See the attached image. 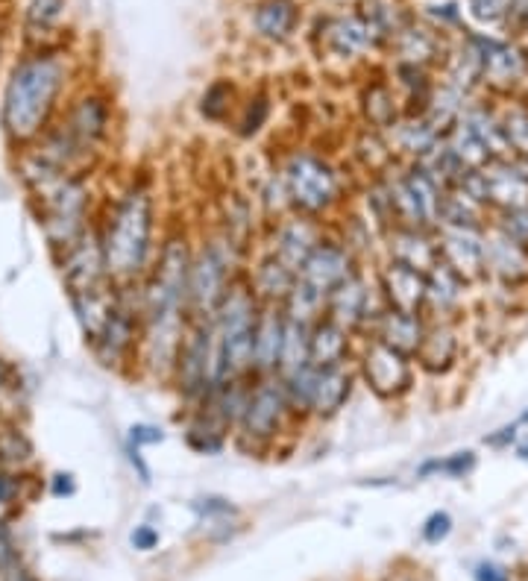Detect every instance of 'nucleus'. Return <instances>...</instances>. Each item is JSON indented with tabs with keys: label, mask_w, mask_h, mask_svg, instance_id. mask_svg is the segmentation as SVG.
I'll return each instance as SVG.
<instances>
[{
	"label": "nucleus",
	"mask_w": 528,
	"mask_h": 581,
	"mask_svg": "<svg viewBox=\"0 0 528 581\" xmlns=\"http://www.w3.org/2000/svg\"><path fill=\"white\" fill-rule=\"evenodd\" d=\"M97 226L112 282L118 285L141 282L153 268L162 244L153 185L147 179H132L130 185H124L115 194V200H109L103 221H97Z\"/></svg>",
	"instance_id": "obj_1"
},
{
	"label": "nucleus",
	"mask_w": 528,
	"mask_h": 581,
	"mask_svg": "<svg viewBox=\"0 0 528 581\" xmlns=\"http://www.w3.org/2000/svg\"><path fill=\"white\" fill-rule=\"evenodd\" d=\"M65 83L68 65L53 50L30 53L12 68L0 103V127L9 144L24 150L56 124Z\"/></svg>",
	"instance_id": "obj_2"
},
{
	"label": "nucleus",
	"mask_w": 528,
	"mask_h": 581,
	"mask_svg": "<svg viewBox=\"0 0 528 581\" xmlns=\"http://www.w3.org/2000/svg\"><path fill=\"white\" fill-rule=\"evenodd\" d=\"M276 165L288 185L294 212L329 224L350 206L352 179L329 153L291 147L276 159Z\"/></svg>",
	"instance_id": "obj_3"
},
{
	"label": "nucleus",
	"mask_w": 528,
	"mask_h": 581,
	"mask_svg": "<svg viewBox=\"0 0 528 581\" xmlns=\"http://www.w3.org/2000/svg\"><path fill=\"white\" fill-rule=\"evenodd\" d=\"M250 265V253L241 250L223 229L212 226L197 235L194 265L188 279V317L191 320H215L220 303L232 291V285L244 276Z\"/></svg>",
	"instance_id": "obj_4"
},
{
	"label": "nucleus",
	"mask_w": 528,
	"mask_h": 581,
	"mask_svg": "<svg viewBox=\"0 0 528 581\" xmlns=\"http://www.w3.org/2000/svg\"><path fill=\"white\" fill-rule=\"evenodd\" d=\"M300 417L288 403L285 385L279 376H256L247 408L238 420V429L232 435V447L244 455H270L279 452L285 441L300 432Z\"/></svg>",
	"instance_id": "obj_5"
},
{
	"label": "nucleus",
	"mask_w": 528,
	"mask_h": 581,
	"mask_svg": "<svg viewBox=\"0 0 528 581\" xmlns=\"http://www.w3.org/2000/svg\"><path fill=\"white\" fill-rule=\"evenodd\" d=\"M259 314H262V303L247 285V279L241 276L212 320L223 382L238 376H253V341H256Z\"/></svg>",
	"instance_id": "obj_6"
},
{
	"label": "nucleus",
	"mask_w": 528,
	"mask_h": 581,
	"mask_svg": "<svg viewBox=\"0 0 528 581\" xmlns=\"http://www.w3.org/2000/svg\"><path fill=\"white\" fill-rule=\"evenodd\" d=\"M218 385H223V376H220L215 326L212 320H191L179 358H176L171 388L176 391L182 408H194Z\"/></svg>",
	"instance_id": "obj_7"
},
{
	"label": "nucleus",
	"mask_w": 528,
	"mask_h": 581,
	"mask_svg": "<svg viewBox=\"0 0 528 581\" xmlns=\"http://www.w3.org/2000/svg\"><path fill=\"white\" fill-rule=\"evenodd\" d=\"M355 370L358 382L382 403H402L405 397H411L420 373L414 358L396 353L376 338H364L358 344Z\"/></svg>",
	"instance_id": "obj_8"
},
{
	"label": "nucleus",
	"mask_w": 528,
	"mask_h": 581,
	"mask_svg": "<svg viewBox=\"0 0 528 581\" xmlns=\"http://www.w3.org/2000/svg\"><path fill=\"white\" fill-rule=\"evenodd\" d=\"M385 309H388V303H385L370 268H361L347 282H341L326 300V317L335 320L338 326H344L358 341L373 335Z\"/></svg>",
	"instance_id": "obj_9"
},
{
	"label": "nucleus",
	"mask_w": 528,
	"mask_h": 581,
	"mask_svg": "<svg viewBox=\"0 0 528 581\" xmlns=\"http://www.w3.org/2000/svg\"><path fill=\"white\" fill-rule=\"evenodd\" d=\"M329 238V224L326 221H317V218H308V215H288L276 224L264 226L262 241H259V250L273 253L279 262H285L291 270H303L308 262V256Z\"/></svg>",
	"instance_id": "obj_10"
},
{
	"label": "nucleus",
	"mask_w": 528,
	"mask_h": 581,
	"mask_svg": "<svg viewBox=\"0 0 528 581\" xmlns=\"http://www.w3.org/2000/svg\"><path fill=\"white\" fill-rule=\"evenodd\" d=\"M56 265H59L68 297L109 285L112 276H109V268H106V250H103L100 226L94 224L74 244L59 250L56 253Z\"/></svg>",
	"instance_id": "obj_11"
},
{
	"label": "nucleus",
	"mask_w": 528,
	"mask_h": 581,
	"mask_svg": "<svg viewBox=\"0 0 528 581\" xmlns=\"http://www.w3.org/2000/svg\"><path fill=\"white\" fill-rule=\"evenodd\" d=\"M467 185L482 197L490 215L528 206V177L517 159H496L484 165L482 171L467 177Z\"/></svg>",
	"instance_id": "obj_12"
},
{
	"label": "nucleus",
	"mask_w": 528,
	"mask_h": 581,
	"mask_svg": "<svg viewBox=\"0 0 528 581\" xmlns=\"http://www.w3.org/2000/svg\"><path fill=\"white\" fill-rule=\"evenodd\" d=\"M355 385H358L355 361L352 364H341V367H323V370L314 367L308 420L311 423H329V420H335L350 405L352 394H355Z\"/></svg>",
	"instance_id": "obj_13"
},
{
	"label": "nucleus",
	"mask_w": 528,
	"mask_h": 581,
	"mask_svg": "<svg viewBox=\"0 0 528 581\" xmlns=\"http://www.w3.org/2000/svg\"><path fill=\"white\" fill-rule=\"evenodd\" d=\"M484 232L487 229H452V226L435 229L440 262L470 285L484 282Z\"/></svg>",
	"instance_id": "obj_14"
},
{
	"label": "nucleus",
	"mask_w": 528,
	"mask_h": 581,
	"mask_svg": "<svg viewBox=\"0 0 528 581\" xmlns=\"http://www.w3.org/2000/svg\"><path fill=\"white\" fill-rule=\"evenodd\" d=\"M364 268L355 256H352L350 250L338 241V238H332V232H329V238L308 256V262L300 270V279L308 282L311 288H317L326 300H329V294L341 285V282H347L350 276H355L358 270Z\"/></svg>",
	"instance_id": "obj_15"
},
{
	"label": "nucleus",
	"mask_w": 528,
	"mask_h": 581,
	"mask_svg": "<svg viewBox=\"0 0 528 581\" xmlns=\"http://www.w3.org/2000/svg\"><path fill=\"white\" fill-rule=\"evenodd\" d=\"M470 282H464L452 268L438 262L426 273V306L423 314L429 323H461L467 312Z\"/></svg>",
	"instance_id": "obj_16"
},
{
	"label": "nucleus",
	"mask_w": 528,
	"mask_h": 581,
	"mask_svg": "<svg viewBox=\"0 0 528 581\" xmlns=\"http://www.w3.org/2000/svg\"><path fill=\"white\" fill-rule=\"evenodd\" d=\"M373 276H376V285H379L388 309L423 314V306H426V273L423 270L382 259L373 265Z\"/></svg>",
	"instance_id": "obj_17"
},
{
	"label": "nucleus",
	"mask_w": 528,
	"mask_h": 581,
	"mask_svg": "<svg viewBox=\"0 0 528 581\" xmlns=\"http://www.w3.org/2000/svg\"><path fill=\"white\" fill-rule=\"evenodd\" d=\"M320 45H323L326 56L350 62V59L364 56L370 47L382 45V36L370 27V21L364 15H341V18L323 21Z\"/></svg>",
	"instance_id": "obj_18"
},
{
	"label": "nucleus",
	"mask_w": 528,
	"mask_h": 581,
	"mask_svg": "<svg viewBox=\"0 0 528 581\" xmlns=\"http://www.w3.org/2000/svg\"><path fill=\"white\" fill-rule=\"evenodd\" d=\"M484 279L505 291H517L528 282V253L493 226L484 232Z\"/></svg>",
	"instance_id": "obj_19"
},
{
	"label": "nucleus",
	"mask_w": 528,
	"mask_h": 581,
	"mask_svg": "<svg viewBox=\"0 0 528 581\" xmlns=\"http://www.w3.org/2000/svg\"><path fill=\"white\" fill-rule=\"evenodd\" d=\"M464 356V338L458 323H429V332L414 356V364L423 376L443 379L449 376Z\"/></svg>",
	"instance_id": "obj_20"
},
{
	"label": "nucleus",
	"mask_w": 528,
	"mask_h": 581,
	"mask_svg": "<svg viewBox=\"0 0 528 581\" xmlns=\"http://www.w3.org/2000/svg\"><path fill=\"white\" fill-rule=\"evenodd\" d=\"M382 259H391L399 265L429 273L440 262L438 235H435V229L394 226L382 238Z\"/></svg>",
	"instance_id": "obj_21"
},
{
	"label": "nucleus",
	"mask_w": 528,
	"mask_h": 581,
	"mask_svg": "<svg viewBox=\"0 0 528 581\" xmlns=\"http://www.w3.org/2000/svg\"><path fill=\"white\" fill-rule=\"evenodd\" d=\"M297 276H300L297 270H291L267 250H256L250 256V265L244 270V279L262 306H285L288 294L297 285Z\"/></svg>",
	"instance_id": "obj_22"
},
{
	"label": "nucleus",
	"mask_w": 528,
	"mask_h": 581,
	"mask_svg": "<svg viewBox=\"0 0 528 581\" xmlns=\"http://www.w3.org/2000/svg\"><path fill=\"white\" fill-rule=\"evenodd\" d=\"M350 159L352 168L358 174H364L367 179H382L391 177L396 168L402 165L399 156L394 153V144L388 133H379V130H370V127H355V133L350 135Z\"/></svg>",
	"instance_id": "obj_23"
},
{
	"label": "nucleus",
	"mask_w": 528,
	"mask_h": 581,
	"mask_svg": "<svg viewBox=\"0 0 528 581\" xmlns=\"http://www.w3.org/2000/svg\"><path fill=\"white\" fill-rule=\"evenodd\" d=\"M235 426L209 400L185 408V444L200 455H218L232 444Z\"/></svg>",
	"instance_id": "obj_24"
},
{
	"label": "nucleus",
	"mask_w": 528,
	"mask_h": 581,
	"mask_svg": "<svg viewBox=\"0 0 528 581\" xmlns=\"http://www.w3.org/2000/svg\"><path fill=\"white\" fill-rule=\"evenodd\" d=\"M358 115H361L364 127L379 130V133H391L405 115V103H402L394 83L370 80L358 91Z\"/></svg>",
	"instance_id": "obj_25"
},
{
	"label": "nucleus",
	"mask_w": 528,
	"mask_h": 581,
	"mask_svg": "<svg viewBox=\"0 0 528 581\" xmlns=\"http://www.w3.org/2000/svg\"><path fill=\"white\" fill-rule=\"evenodd\" d=\"M288 314L282 306H262L253 341V376H276L285 344Z\"/></svg>",
	"instance_id": "obj_26"
},
{
	"label": "nucleus",
	"mask_w": 528,
	"mask_h": 581,
	"mask_svg": "<svg viewBox=\"0 0 528 581\" xmlns=\"http://www.w3.org/2000/svg\"><path fill=\"white\" fill-rule=\"evenodd\" d=\"M426 332H429L426 314L385 309V314L379 317V323H376L370 338L382 341L385 347H391V350L402 353V356L414 358L417 350H420V344H423V338H426Z\"/></svg>",
	"instance_id": "obj_27"
},
{
	"label": "nucleus",
	"mask_w": 528,
	"mask_h": 581,
	"mask_svg": "<svg viewBox=\"0 0 528 581\" xmlns=\"http://www.w3.org/2000/svg\"><path fill=\"white\" fill-rule=\"evenodd\" d=\"M358 338L347 332L344 326H338L329 317H320L311 326V367L323 370V367H341V364H352L355 353H358Z\"/></svg>",
	"instance_id": "obj_28"
},
{
	"label": "nucleus",
	"mask_w": 528,
	"mask_h": 581,
	"mask_svg": "<svg viewBox=\"0 0 528 581\" xmlns=\"http://www.w3.org/2000/svg\"><path fill=\"white\" fill-rule=\"evenodd\" d=\"M329 232L364 268H367V262H376V256L382 253V235L358 212V206H347L335 221H329Z\"/></svg>",
	"instance_id": "obj_29"
},
{
	"label": "nucleus",
	"mask_w": 528,
	"mask_h": 581,
	"mask_svg": "<svg viewBox=\"0 0 528 581\" xmlns=\"http://www.w3.org/2000/svg\"><path fill=\"white\" fill-rule=\"evenodd\" d=\"M473 42L482 53L484 65V86H493L499 91H508L526 71V62L520 56L517 47L499 39H484V36H473Z\"/></svg>",
	"instance_id": "obj_30"
},
{
	"label": "nucleus",
	"mask_w": 528,
	"mask_h": 581,
	"mask_svg": "<svg viewBox=\"0 0 528 581\" xmlns=\"http://www.w3.org/2000/svg\"><path fill=\"white\" fill-rule=\"evenodd\" d=\"M487 218H493L490 209L484 206L482 197L473 194L464 182L455 185V188H443L438 229L440 226H452V229H487L490 226Z\"/></svg>",
	"instance_id": "obj_31"
},
{
	"label": "nucleus",
	"mask_w": 528,
	"mask_h": 581,
	"mask_svg": "<svg viewBox=\"0 0 528 581\" xmlns=\"http://www.w3.org/2000/svg\"><path fill=\"white\" fill-rule=\"evenodd\" d=\"M388 138L394 144V153L399 156V162L405 165V162L426 159L438 147L443 135L435 133V127L423 115H402V121L388 133Z\"/></svg>",
	"instance_id": "obj_32"
},
{
	"label": "nucleus",
	"mask_w": 528,
	"mask_h": 581,
	"mask_svg": "<svg viewBox=\"0 0 528 581\" xmlns=\"http://www.w3.org/2000/svg\"><path fill=\"white\" fill-rule=\"evenodd\" d=\"M391 45L396 50V62H405V65H417V68H432L443 62V42L435 30H426V27H417V24H405Z\"/></svg>",
	"instance_id": "obj_33"
},
{
	"label": "nucleus",
	"mask_w": 528,
	"mask_h": 581,
	"mask_svg": "<svg viewBox=\"0 0 528 581\" xmlns=\"http://www.w3.org/2000/svg\"><path fill=\"white\" fill-rule=\"evenodd\" d=\"M253 27L262 39L273 45L288 42L300 27L297 0H259V6L253 9Z\"/></svg>",
	"instance_id": "obj_34"
},
{
	"label": "nucleus",
	"mask_w": 528,
	"mask_h": 581,
	"mask_svg": "<svg viewBox=\"0 0 528 581\" xmlns=\"http://www.w3.org/2000/svg\"><path fill=\"white\" fill-rule=\"evenodd\" d=\"M443 83L452 86V89L464 91L467 97L479 89V86H484L482 53H479V47H476L473 39H467V45L461 47V50H455L446 59V80Z\"/></svg>",
	"instance_id": "obj_35"
},
{
	"label": "nucleus",
	"mask_w": 528,
	"mask_h": 581,
	"mask_svg": "<svg viewBox=\"0 0 528 581\" xmlns=\"http://www.w3.org/2000/svg\"><path fill=\"white\" fill-rule=\"evenodd\" d=\"M467 109H470V97H467L464 91L440 83V86H435V91H432V100H429L423 118L435 127V133L446 135L455 124H461V118H464Z\"/></svg>",
	"instance_id": "obj_36"
},
{
	"label": "nucleus",
	"mask_w": 528,
	"mask_h": 581,
	"mask_svg": "<svg viewBox=\"0 0 528 581\" xmlns=\"http://www.w3.org/2000/svg\"><path fill=\"white\" fill-rule=\"evenodd\" d=\"M36 461V447L30 435L15 420H0V470L24 476L27 467Z\"/></svg>",
	"instance_id": "obj_37"
},
{
	"label": "nucleus",
	"mask_w": 528,
	"mask_h": 581,
	"mask_svg": "<svg viewBox=\"0 0 528 581\" xmlns=\"http://www.w3.org/2000/svg\"><path fill=\"white\" fill-rule=\"evenodd\" d=\"M270 115H273V103H270V94L256 91L250 94L247 100L238 103L235 109V118H232V133L238 135L241 141H253L264 133V127L270 124Z\"/></svg>",
	"instance_id": "obj_38"
},
{
	"label": "nucleus",
	"mask_w": 528,
	"mask_h": 581,
	"mask_svg": "<svg viewBox=\"0 0 528 581\" xmlns=\"http://www.w3.org/2000/svg\"><path fill=\"white\" fill-rule=\"evenodd\" d=\"M311 367V326L288 320L285 329V344H282V358H279V373L276 376H294L300 370Z\"/></svg>",
	"instance_id": "obj_39"
},
{
	"label": "nucleus",
	"mask_w": 528,
	"mask_h": 581,
	"mask_svg": "<svg viewBox=\"0 0 528 581\" xmlns=\"http://www.w3.org/2000/svg\"><path fill=\"white\" fill-rule=\"evenodd\" d=\"M238 103H241L238 89L229 80H215L200 94V115L209 124H232Z\"/></svg>",
	"instance_id": "obj_40"
},
{
	"label": "nucleus",
	"mask_w": 528,
	"mask_h": 581,
	"mask_svg": "<svg viewBox=\"0 0 528 581\" xmlns=\"http://www.w3.org/2000/svg\"><path fill=\"white\" fill-rule=\"evenodd\" d=\"M443 141H446V147L458 156V162H461L467 171H482L484 165L493 162L490 153H487V147L479 141V135L473 133L464 121L455 124L449 133L443 135Z\"/></svg>",
	"instance_id": "obj_41"
},
{
	"label": "nucleus",
	"mask_w": 528,
	"mask_h": 581,
	"mask_svg": "<svg viewBox=\"0 0 528 581\" xmlns=\"http://www.w3.org/2000/svg\"><path fill=\"white\" fill-rule=\"evenodd\" d=\"M282 309L288 314V320H297V323L314 326L320 317H326V297H323L317 288H311L308 282H303V279L297 276V285H294V291L288 294V300H285Z\"/></svg>",
	"instance_id": "obj_42"
},
{
	"label": "nucleus",
	"mask_w": 528,
	"mask_h": 581,
	"mask_svg": "<svg viewBox=\"0 0 528 581\" xmlns=\"http://www.w3.org/2000/svg\"><path fill=\"white\" fill-rule=\"evenodd\" d=\"M499 121H502V133L508 141V150L517 162L528 159V106L520 103H508L505 109H499Z\"/></svg>",
	"instance_id": "obj_43"
},
{
	"label": "nucleus",
	"mask_w": 528,
	"mask_h": 581,
	"mask_svg": "<svg viewBox=\"0 0 528 581\" xmlns=\"http://www.w3.org/2000/svg\"><path fill=\"white\" fill-rule=\"evenodd\" d=\"M473 470H476V452L461 449V452H452V455H443V458H429L426 464H420L417 476L429 479V476L440 473V476H449V479H467Z\"/></svg>",
	"instance_id": "obj_44"
},
{
	"label": "nucleus",
	"mask_w": 528,
	"mask_h": 581,
	"mask_svg": "<svg viewBox=\"0 0 528 581\" xmlns=\"http://www.w3.org/2000/svg\"><path fill=\"white\" fill-rule=\"evenodd\" d=\"M490 226L505 235L508 241H514L517 247H523L528 253V206L526 209H514V212H499L490 218Z\"/></svg>",
	"instance_id": "obj_45"
},
{
	"label": "nucleus",
	"mask_w": 528,
	"mask_h": 581,
	"mask_svg": "<svg viewBox=\"0 0 528 581\" xmlns=\"http://www.w3.org/2000/svg\"><path fill=\"white\" fill-rule=\"evenodd\" d=\"M62 9H65V0H30L27 3V24L33 30L47 33L59 21Z\"/></svg>",
	"instance_id": "obj_46"
},
{
	"label": "nucleus",
	"mask_w": 528,
	"mask_h": 581,
	"mask_svg": "<svg viewBox=\"0 0 528 581\" xmlns=\"http://www.w3.org/2000/svg\"><path fill=\"white\" fill-rule=\"evenodd\" d=\"M467 9L479 24H496L508 15V0H467Z\"/></svg>",
	"instance_id": "obj_47"
},
{
	"label": "nucleus",
	"mask_w": 528,
	"mask_h": 581,
	"mask_svg": "<svg viewBox=\"0 0 528 581\" xmlns=\"http://www.w3.org/2000/svg\"><path fill=\"white\" fill-rule=\"evenodd\" d=\"M162 441H165V432L153 423H135L130 429V438H127V444L138 449L153 447V444H162Z\"/></svg>",
	"instance_id": "obj_48"
},
{
	"label": "nucleus",
	"mask_w": 528,
	"mask_h": 581,
	"mask_svg": "<svg viewBox=\"0 0 528 581\" xmlns=\"http://www.w3.org/2000/svg\"><path fill=\"white\" fill-rule=\"evenodd\" d=\"M452 532V517L446 511H435L426 523H423V537L429 543H440L443 537Z\"/></svg>",
	"instance_id": "obj_49"
},
{
	"label": "nucleus",
	"mask_w": 528,
	"mask_h": 581,
	"mask_svg": "<svg viewBox=\"0 0 528 581\" xmlns=\"http://www.w3.org/2000/svg\"><path fill=\"white\" fill-rule=\"evenodd\" d=\"M6 400H18V376L12 364L0 358V408H6Z\"/></svg>",
	"instance_id": "obj_50"
},
{
	"label": "nucleus",
	"mask_w": 528,
	"mask_h": 581,
	"mask_svg": "<svg viewBox=\"0 0 528 581\" xmlns=\"http://www.w3.org/2000/svg\"><path fill=\"white\" fill-rule=\"evenodd\" d=\"M21 482H24V476L9 473V470H0V505H9V502H15V499H18V493H21Z\"/></svg>",
	"instance_id": "obj_51"
},
{
	"label": "nucleus",
	"mask_w": 528,
	"mask_h": 581,
	"mask_svg": "<svg viewBox=\"0 0 528 581\" xmlns=\"http://www.w3.org/2000/svg\"><path fill=\"white\" fill-rule=\"evenodd\" d=\"M517 429H520V423H511V426H502L499 432H493V435H487V438H484V444H487V447H496V449L511 447V444L517 441Z\"/></svg>",
	"instance_id": "obj_52"
},
{
	"label": "nucleus",
	"mask_w": 528,
	"mask_h": 581,
	"mask_svg": "<svg viewBox=\"0 0 528 581\" xmlns=\"http://www.w3.org/2000/svg\"><path fill=\"white\" fill-rule=\"evenodd\" d=\"M132 543H135V549H153L159 543V532L150 529V526H141V529L132 532Z\"/></svg>",
	"instance_id": "obj_53"
},
{
	"label": "nucleus",
	"mask_w": 528,
	"mask_h": 581,
	"mask_svg": "<svg viewBox=\"0 0 528 581\" xmlns=\"http://www.w3.org/2000/svg\"><path fill=\"white\" fill-rule=\"evenodd\" d=\"M127 455H130L132 467L138 470V479H141V485H150V467L144 464V458H141V449L127 444Z\"/></svg>",
	"instance_id": "obj_54"
},
{
	"label": "nucleus",
	"mask_w": 528,
	"mask_h": 581,
	"mask_svg": "<svg viewBox=\"0 0 528 581\" xmlns=\"http://www.w3.org/2000/svg\"><path fill=\"white\" fill-rule=\"evenodd\" d=\"M479 581H508V579H505V573H502L499 567L484 564V567H479Z\"/></svg>",
	"instance_id": "obj_55"
},
{
	"label": "nucleus",
	"mask_w": 528,
	"mask_h": 581,
	"mask_svg": "<svg viewBox=\"0 0 528 581\" xmlns=\"http://www.w3.org/2000/svg\"><path fill=\"white\" fill-rule=\"evenodd\" d=\"M53 493H56V496H62V493H74V479L59 473V476H56V485H53Z\"/></svg>",
	"instance_id": "obj_56"
},
{
	"label": "nucleus",
	"mask_w": 528,
	"mask_h": 581,
	"mask_svg": "<svg viewBox=\"0 0 528 581\" xmlns=\"http://www.w3.org/2000/svg\"><path fill=\"white\" fill-rule=\"evenodd\" d=\"M517 455H520L523 461H528V438H523V441L517 444Z\"/></svg>",
	"instance_id": "obj_57"
},
{
	"label": "nucleus",
	"mask_w": 528,
	"mask_h": 581,
	"mask_svg": "<svg viewBox=\"0 0 528 581\" xmlns=\"http://www.w3.org/2000/svg\"><path fill=\"white\" fill-rule=\"evenodd\" d=\"M517 423H520V426H528V411H523V414H520V420H517Z\"/></svg>",
	"instance_id": "obj_58"
},
{
	"label": "nucleus",
	"mask_w": 528,
	"mask_h": 581,
	"mask_svg": "<svg viewBox=\"0 0 528 581\" xmlns=\"http://www.w3.org/2000/svg\"><path fill=\"white\" fill-rule=\"evenodd\" d=\"M520 165H523V171H526V177H528V159L526 162H520Z\"/></svg>",
	"instance_id": "obj_59"
}]
</instances>
